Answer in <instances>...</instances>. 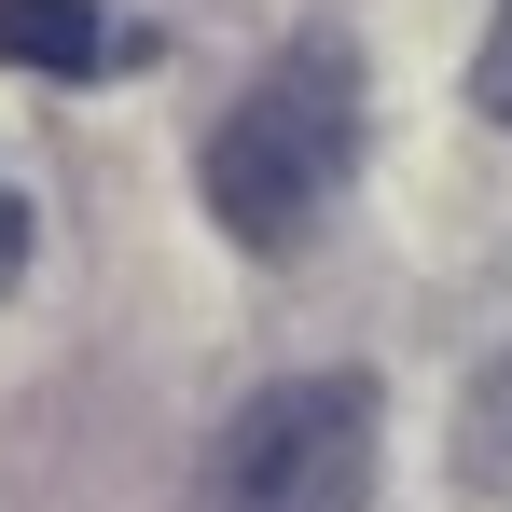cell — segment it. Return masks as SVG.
<instances>
[{"mask_svg": "<svg viewBox=\"0 0 512 512\" xmlns=\"http://www.w3.org/2000/svg\"><path fill=\"white\" fill-rule=\"evenodd\" d=\"M346 167H360V56H346V42L263 56V84L208 125V208H222V236L263 250V263L319 236V208L346 194Z\"/></svg>", "mask_w": 512, "mask_h": 512, "instance_id": "obj_1", "label": "cell"}, {"mask_svg": "<svg viewBox=\"0 0 512 512\" xmlns=\"http://www.w3.org/2000/svg\"><path fill=\"white\" fill-rule=\"evenodd\" d=\"M471 97H485V125H512V0H499V28H485V56H471Z\"/></svg>", "mask_w": 512, "mask_h": 512, "instance_id": "obj_5", "label": "cell"}, {"mask_svg": "<svg viewBox=\"0 0 512 512\" xmlns=\"http://www.w3.org/2000/svg\"><path fill=\"white\" fill-rule=\"evenodd\" d=\"M139 28H111L97 0H0V70H42V84H97L125 70Z\"/></svg>", "mask_w": 512, "mask_h": 512, "instance_id": "obj_3", "label": "cell"}, {"mask_svg": "<svg viewBox=\"0 0 512 512\" xmlns=\"http://www.w3.org/2000/svg\"><path fill=\"white\" fill-rule=\"evenodd\" d=\"M457 471L512 512V360H485V374H471V402H457Z\"/></svg>", "mask_w": 512, "mask_h": 512, "instance_id": "obj_4", "label": "cell"}, {"mask_svg": "<svg viewBox=\"0 0 512 512\" xmlns=\"http://www.w3.org/2000/svg\"><path fill=\"white\" fill-rule=\"evenodd\" d=\"M14 277H28V194L0 180V291H14Z\"/></svg>", "mask_w": 512, "mask_h": 512, "instance_id": "obj_6", "label": "cell"}, {"mask_svg": "<svg viewBox=\"0 0 512 512\" xmlns=\"http://www.w3.org/2000/svg\"><path fill=\"white\" fill-rule=\"evenodd\" d=\"M374 443H388L374 374H277L208 443L194 512H374Z\"/></svg>", "mask_w": 512, "mask_h": 512, "instance_id": "obj_2", "label": "cell"}]
</instances>
